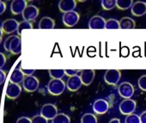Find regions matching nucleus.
<instances>
[{
  "instance_id": "nucleus-25",
  "label": "nucleus",
  "mask_w": 146,
  "mask_h": 123,
  "mask_svg": "<svg viewBox=\"0 0 146 123\" xmlns=\"http://www.w3.org/2000/svg\"><path fill=\"white\" fill-rule=\"evenodd\" d=\"M81 123H97V118L94 114L86 113L82 116Z\"/></svg>"
},
{
  "instance_id": "nucleus-39",
  "label": "nucleus",
  "mask_w": 146,
  "mask_h": 123,
  "mask_svg": "<svg viewBox=\"0 0 146 123\" xmlns=\"http://www.w3.org/2000/svg\"><path fill=\"white\" fill-rule=\"evenodd\" d=\"M140 122L141 123H146V111L143 112L140 115Z\"/></svg>"
},
{
  "instance_id": "nucleus-19",
  "label": "nucleus",
  "mask_w": 146,
  "mask_h": 123,
  "mask_svg": "<svg viewBox=\"0 0 146 123\" xmlns=\"http://www.w3.org/2000/svg\"><path fill=\"white\" fill-rule=\"evenodd\" d=\"M24 79H25V75H23V73L22 72V70L20 69H14L10 77L11 82L17 84V85H20V83H23Z\"/></svg>"
},
{
  "instance_id": "nucleus-16",
  "label": "nucleus",
  "mask_w": 146,
  "mask_h": 123,
  "mask_svg": "<svg viewBox=\"0 0 146 123\" xmlns=\"http://www.w3.org/2000/svg\"><path fill=\"white\" fill-rule=\"evenodd\" d=\"M80 73L81 74L79 76L81 78L83 85L90 86L95 79V75H96L95 70L94 69H84V70H81Z\"/></svg>"
},
{
  "instance_id": "nucleus-43",
  "label": "nucleus",
  "mask_w": 146,
  "mask_h": 123,
  "mask_svg": "<svg viewBox=\"0 0 146 123\" xmlns=\"http://www.w3.org/2000/svg\"><path fill=\"white\" fill-rule=\"evenodd\" d=\"M1 42H2V41H0V44H1Z\"/></svg>"
},
{
  "instance_id": "nucleus-28",
  "label": "nucleus",
  "mask_w": 146,
  "mask_h": 123,
  "mask_svg": "<svg viewBox=\"0 0 146 123\" xmlns=\"http://www.w3.org/2000/svg\"><path fill=\"white\" fill-rule=\"evenodd\" d=\"M32 28H33V25H32L31 22H26V21H23L22 22L19 23L18 29H17V33L20 35V34H22L23 30H25V29H32Z\"/></svg>"
},
{
  "instance_id": "nucleus-40",
  "label": "nucleus",
  "mask_w": 146,
  "mask_h": 123,
  "mask_svg": "<svg viewBox=\"0 0 146 123\" xmlns=\"http://www.w3.org/2000/svg\"><path fill=\"white\" fill-rule=\"evenodd\" d=\"M109 123H121V122H120V120H119V119H118V118H113V119H112V120L109 121Z\"/></svg>"
},
{
  "instance_id": "nucleus-13",
  "label": "nucleus",
  "mask_w": 146,
  "mask_h": 123,
  "mask_svg": "<svg viewBox=\"0 0 146 123\" xmlns=\"http://www.w3.org/2000/svg\"><path fill=\"white\" fill-rule=\"evenodd\" d=\"M28 4L25 0H14L11 4V11L13 15L23 14Z\"/></svg>"
},
{
  "instance_id": "nucleus-10",
  "label": "nucleus",
  "mask_w": 146,
  "mask_h": 123,
  "mask_svg": "<svg viewBox=\"0 0 146 123\" xmlns=\"http://www.w3.org/2000/svg\"><path fill=\"white\" fill-rule=\"evenodd\" d=\"M22 93V87L20 85L15 84V83H11L10 82L7 86L6 88V97L10 99H16Z\"/></svg>"
},
{
  "instance_id": "nucleus-22",
  "label": "nucleus",
  "mask_w": 146,
  "mask_h": 123,
  "mask_svg": "<svg viewBox=\"0 0 146 123\" xmlns=\"http://www.w3.org/2000/svg\"><path fill=\"white\" fill-rule=\"evenodd\" d=\"M132 5V0H116V7L121 10H126L131 8Z\"/></svg>"
},
{
  "instance_id": "nucleus-7",
  "label": "nucleus",
  "mask_w": 146,
  "mask_h": 123,
  "mask_svg": "<svg viewBox=\"0 0 146 123\" xmlns=\"http://www.w3.org/2000/svg\"><path fill=\"white\" fill-rule=\"evenodd\" d=\"M58 114V109L54 104L46 103L41 107L40 115L46 120H53Z\"/></svg>"
},
{
  "instance_id": "nucleus-3",
  "label": "nucleus",
  "mask_w": 146,
  "mask_h": 123,
  "mask_svg": "<svg viewBox=\"0 0 146 123\" xmlns=\"http://www.w3.org/2000/svg\"><path fill=\"white\" fill-rule=\"evenodd\" d=\"M79 19H80V16L75 10L74 11H70V12L64 13L63 15V17H62L63 23L66 27H69L76 26L78 23Z\"/></svg>"
},
{
  "instance_id": "nucleus-8",
  "label": "nucleus",
  "mask_w": 146,
  "mask_h": 123,
  "mask_svg": "<svg viewBox=\"0 0 146 123\" xmlns=\"http://www.w3.org/2000/svg\"><path fill=\"white\" fill-rule=\"evenodd\" d=\"M19 22L16 19H7L2 22L1 28L5 33L11 34L15 32H17Z\"/></svg>"
},
{
  "instance_id": "nucleus-36",
  "label": "nucleus",
  "mask_w": 146,
  "mask_h": 123,
  "mask_svg": "<svg viewBox=\"0 0 146 123\" xmlns=\"http://www.w3.org/2000/svg\"><path fill=\"white\" fill-rule=\"evenodd\" d=\"M17 123H32V120H31V119H29V117L23 116V117H20V118L17 120Z\"/></svg>"
},
{
  "instance_id": "nucleus-9",
  "label": "nucleus",
  "mask_w": 146,
  "mask_h": 123,
  "mask_svg": "<svg viewBox=\"0 0 146 123\" xmlns=\"http://www.w3.org/2000/svg\"><path fill=\"white\" fill-rule=\"evenodd\" d=\"M23 18L26 22L35 21L39 16V9L35 5H28L22 14Z\"/></svg>"
},
{
  "instance_id": "nucleus-26",
  "label": "nucleus",
  "mask_w": 146,
  "mask_h": 123,
  "mask_svg": "<svg viewBox=\"0 0 146 123\" xmlns=\"http://www.w3.org/2000/svg\"><path fill=\"white\" fill-rule=\"evenodd\" d=\"M105 29H120L119 28V21L111 18L106 21Z\"/></svg>"
},
{
  "instance_id": "nucleus-17",
  "label": "nucleus",
  "mask_w": 146,
  "mask_h": 123,
  "mask_svg": "<svg viewBox=\"0 0 146 123\" xmlns=\"http://www.w3.org/2000/svg\"><path fill=\"white\" fill-rule=\"evenodd\" d=\"M131 14L135 16H143L146 14V3L143 1L136 2L131 8Z\"/></svg>"
},
{
  "instance_id": "nucleus-38",
  "label": "nucleus",
  "mask_w": 146,
  "mask_h": 123,
  "mask_svg": "<svg viewBox=\"0 0 146 123\" xmlns=\"http://www.w3.org/2000/svg\"><path fill=\"white\" fill-rule=\"evenodd\" d=\"M5 10H6V5L3 1L0 0V16L4 14Z\"/></svg>"
},
{
  "instance_id": "nucleus-41",
  "label": "nucleus",
  "mask_w": 146,
  "mask_h": 123,
  "mask_svg": "<svg viewBox=\"0 0 146 123\" xmlns=\"http://www.w3.org/2000/svg\"><path fill=\"white\" fill-rule=\"evenodd\" d=\"M3 33H4V32H3L2 28L0 27V36H2V37H3Z\"/></svg>"
},
{
  "instance_id": "nucleus-33",
  "label": "nucleus",
  "mask_w": 146,
  "mask_h": 123,
  "mask_svg": "<svg viewBox=\"0 0 146 123\" xmlns=\"http://www.w3.org/2000/svg\"><path fill=\"white\" fill-rule=\"evenodd\" d=\"M20 69L23 73V75H26V76H32L33 74L35 72V69H26V68H24L23 66H21V69Z\"/></svg>"
},
{
  "instance_id": "nucleus-4",
  "label": "nucleus",
  "mask_w": 146,
  "mask_h": 123,
  "mask_svg": "<svg viewBox=\"0 0 146 123\" xmlns=\"http://www.w3.org/2000/svg\"><path fill=\"white\" fill-rule=\"evenodd\" d=\"M121 78V73L119 69H108L104 75V80L108 85L115 86Z\"/></svg>"
},
{
  "instance_id": "nucleus-23",
  "label": "nucleus",
  "mask_w": 146,
  "mask_h": 123,
  "mask_svg": "<svg viewBox=\"0 0 146 123\" xmlns=\"http://www.w3.org/2000/svg\"><path fill=\"white\" fill-rule=\"evenodd\" d=\"M48 73L49 75L52 77V79H56V80H62V78L65 75L64 69H49Z\"/></svg>"
},
{
  "instance_id": "nucleus-12",
  "label": "nucleus",
  "mask_w": 146,
  "mask_h": 123,
  "mask_svg": "<svg viewBox=\"0 0 146 123\" xmlns=\"http://www.w3.org/2000/svg\"><path fill=\"white\" fill-rule=\"evenodd\" d=\"M83 86L81 78L79 75H75L72 77H69L66 81V87L70 92H77Z\"/></svg>"
},
{
  "instance_id": "nucleus-21",
  "label": "nucleus",
  "mask_w": 146,
  "mask_h": 123,
  "mask_svg": "<svg viewBox=\"0 0 146 123\" xmlns=\"http://www.w3.org/2000/svg\"><path fill=\"white\" fill-rule=\"evenodd\" d=\"M135 22L131 17H123L119 20L120 29H133L135 28Z\"/></svg>"
},
{
  "instance_id": "nucleus-30",
  "label": "nucleus",
  "mask_w": 146,
  "mask_h": 123,
  "mask_svg": "<svg viewBox=\"0 0 146 123\" xmlns=\"http://www.w3.org/2000/svg\"><path fill=\"white\" fill-rule=\"evenodd\" d=\"M137 85H138V87L143 91V92H146V75H142L138 80H137Z\"/></svg>"
},
{
  "instance_id": "nucleus-6",
  "label": "nucleus",
  "mask_w": 146,
  "mask_h": 123,
  "mask_svg": "<svg viewBox=\"0 0 146 123\" xmlns=\"http://www.w3.org/2000/svg\"><path fill=\"white\" fill-rule=\"evenodd\" d=\"M118 92L121 97L125 99H129L133 96L135 89L130 82H122L118 87Z\"/></svg>"
},
{
  "instance_id": "nucleus-24",
  "label": "nucleus",
  "mask_w": 146,
  "mask_h": 123,
  "mask_svg": "<svg viewBox=\"0 0 146 123\" xmlns=\"http://www.w3.org/2000/svg\"><path fill=\"white\" fill-rule=\"evenodd\" d=\"M52 123H70V119L67 114L60 113L58 114L53 120H52Z\"/></svg>"
},
{
  "instance_id": "nucleus-42",
  "label": "nucleus",
  "mask_w": 146,
  "mask_h": 123,
  "mask_svg": "<svg viewBox=\"0 0 146 123\" xmlns=\"http://www.w3.org/2000/svg\"><path fill=\"white\" fill-rule=\"evenodd\" d=\"M0 41H2V36H0Z\"/></svg>"
},
{
  "instance_id": "nucleus-5",
  "label": "nucleus",
  "mask_w": 146,
  "mask_h": 123,
  "mask_svg": "<svg viewBox=\"0 0 146 123\" xmlns=\"http://www.w3.org/2000/svg\"><path fill=\"white\" fill-rule=\"evenodd\" d=\"M39 86L40 81L35 76H25V79L23 82V87L26 92H34L38 89Z\"/></svg>"
},
{
  "instance_id": "nucleus-27",
  "label": "nucleus",
  "mask_w": 146,
  "mask_h": 123,
  "mask_svg": "<svg viewBox=\"0 0 146 123\" xmlns=\"http://www.w3.org/2000/svg\"><path fill=\"white\" fill-rule=\"evenodd\" d=\"M101 5L105 10H111L116 7V0H102Z\"/></svg>"
},
{
  "instance_id": "nucleus-31",
  "label": "nucleus",
  "mask_w": 146,
  "mask_h": 123,
  "mask_svg": "<svg viewBox=\"0 0 146 123\" xmlns=\"http://www.w3.org/2000/svg\"><path fill=\"white\" fill-rule=\"evenodd\" d=\"M31 120H32V123H48V120H46L40 114L34 116L31 119Z\"/></svg>"
},
{
  "instance_id": "nucleus-37",
  "label": "nucleus",
  "mask_w": 146,
  "mask_h": 123,
  "mask_svg": "<svg viewBox=\"0 0 146 123\" xmlns=\"http://www.w3.org/2000/svg\"><path fill=\"white\" fill-rule=\"evenodd\" d=\"M6 78V74L3 69H0V85H2L5 82V80Z\"/></svg>"
},
{
  "instance_id": "nucleus-18",
  "label": "nucleus",
  "mask_w": 146,
  "mask_h": 123,
  "mask_svg": "<svg viewBox=\"0 0 146 123\" xmlns=\"http://www.w3.org/2000/svg\"><path fill=\"white\" fill-rule=\"evenodd\" d=\"M22 51V40L18 35H16L13 39L11 46H10V52L14 55H18Z\"/></svg>"
},
{
  "instance_id": "nucleus-11",
  "label": "nucleus",
  "mask_w": 146,
  "mask_h": 123,
  "mask_svg": "<svg viewBox=\"0 0 146 123\" xmlns=\"http://www.w3.org/2000/svg\"><path fill=\"white\" fill-rule=\"evenodd\" d=\"M109 109V104L107 100L100 98L94 102L93 103V110L97 114H103L108 112Z\"/></svg>"
},
{
  "instance_id": "nucleus-2",
  "label": "nucleus",
  "mask_w": 146,
  "mask_h": 123,
  "mask_svg": "<svg viewBox=\"0 0 146 123\" xmlns=\"http://www.w3.org/2000/svg\"><path fill=\"white\" fill-rule=\"evenodd\" d=\"M136 107H137L136 101L131 98H129V99H124L119 103V109L122 114L129 115L133 114V112L136 110Z\"/></svg>"
},
{
  "instance_id": "nucleus-20",
  "label": "nucleus",
  "mask_w": 146,
  "mask_h": 123,
  "mask_svg": "<svg viewBox=\"0 0 146 123\" xmlns=\"http://www.w3.org/2000/svg\"><path fill=\"white\" fill-rule=\"evenodd\" d=\"M55 27V22L49 16L42 17L39 23L40 29H53Z\"/></svg>"
},
{
  "instance_id": "nucleus-1",
  "label": "nucleus",
  "mask_w": 146,
  "mask_h": 123,
  "mask_svg": "<svg viewBox=\"0 0 146 123\" xmlns=\"http://www.w3.org/2000/svg\"><path fill=\"white\" fill-rule=\"evenodd\" d=\"M66 87V84L62 80L52 79L47 84V91L52 96L61 95Z\"/></svg>"
},
{
  "instance_id": "nucleus-15",
  "label": "nucleus",
  "mask_w": 146,
  "mask_h": 123,
  "mask_svg": "<svg viewBox=\"0 0 146 123\" xmlns=\"http://www.w3.org/2000/svg\"><path fill=\"white\" fill-rule=\"evenodd\" d=\"M76 7L77 2L75 0H61L58 3V9L64 14L70 11H74Z\"/></svg>"
},
{
  "instance_id": "nucleus-29",
  "label": "nucleus",
  "mask_w": 146,
  "mask_h": 123,
  "mask_svg": "<svg viewBox=\"0 0 146 123\" xmlns=\"http://www.w3.org/2000/svg\"><path fill=\"white\" fill-rule=\"evenodd\" d=\"M125 123H141L140 122V117L136 114H129L125 117Z\"/></svg>"
},
{
  "instance_id": "nucleus-35",
  "label": "nucleus",
  "mask_w": 146,
  "mask_h": 123,
  "mask_svg": "<svg viewBox=\"0 0 146 123\" xmlns=\"http://www.w3.org/2000/svg\"><path fill=\"white\" fill-rule=\"evenodd\" d=\"M6 63V57L4 53L0 52V69H2V68L5 65Z\"/></svg>"
},
{
  "instance_id": "nucleus-34",
  "label": "nucleus",
  "mask_w": 146,
  "mask_h": 123,
  "mask_svg": "<svg viewBox=\"0 0 146 123\" xmlns=\"http://www.w3.org/2000/svg\"><path fill=\"white\" fill-rule=\"evenodd\" d=\"M64 70H65V75H68L69 77L78 75V73L81 72V70L78 69H64Z\"/></svg>"
},
{
  "instance_id": "nucleus-14",
  "label": "nucleus",
  "mask_w": 146,
  "mask_h": 123,
  "mask_svg": "<svg viewBox=\"0 0 146 123\" xmlns=\"http://www.w3.org/2000/svg\"><path fill=\"white\" fill-rule=\"evenodd\" d=\"M106 27V20L100 16H94L89 22L90 29H104Z\"/></svg>"
},
{
  "instance_id": "nucleus-32",
  "label": "nucleus",
  "mask_w": 146,
  "mask_h": 123,
  "mask_svg": "<svg viewBox=\"0 0 146 123\" xmlns=\"http://www.w3.org/2000/svg\"><path fill=\"white\" fill-rule=\"evenodd\" d=\"M15 36H16V35H11V36H9V37L5 40V42H4V48H5V50L8 51V52H10V46H11V44L13 39L15 38Z\"/></svg>"
}]
</instances>
